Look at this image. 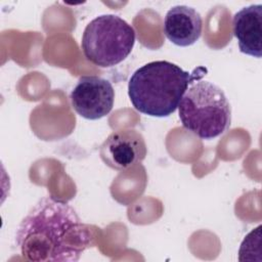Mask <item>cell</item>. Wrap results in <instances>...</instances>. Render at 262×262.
<instances>
[{
  "mask_svg": "<svg viewBox=\"0 0 262 262\" xmlns=\"http://www.w3.org/2000/svg\"><path fill=\"white\" fill-rule=\"evenodd\" d=\"M94 233L75 209L52 196L39 200L19 223L15 247L33 262L78 261L91 247Z\"/></svg>",
  "mask_w": 262,
  "mask_h": 262,
  "instance_id": "cell-1",
  "label": "cell"
},
{
  "mask_svg": "<svg viewBox=\"0 0 262 262\" xmlns=\"http://www.w3.org/2000/svg\"><path fill=\"white\" fill-rule=\"evenodd\" d=\"M206 73L204 67L189 73L167 60L150 61L132 74L128 95L138 112L150 117H169L178 107L188 86Z\"/></svg>",
  "mask_w": 262,
  "mask_h": 262,
  "instance_id": "cell-2",
  "label": "cell"
},
{
  "mask_svg": "<svg viewBox=\"0 0 262 262\" xmlns=\"http://www.w3.org/2000/svg\"><path fill=\"white\" fill-rule=\"evenodd\" d=\"M182 126L202 139L223 134L231 123L230 104L224 91L209 81H195L178 105Z\"/></svg>",
  "mask_w": 262,
  "mask_h": 262,
  "instance_id": "cell-3",
  "label": "cell"
},
{
  "mask_svg": "<svg viewBox=\"0 0 262 262\" xmlns=\"http://www.w3.org/2000/svg\"><path fill=\"white\" fill-rule=\"evenodd\" d=\"M135 31L122 17L102 14L85 28L81 48L85 57L100 68H111L122 62L132 51Z\"/></svg>",
  "mask_w": 262,
  "mask_h": 262,
  "instance_id": "cell-4",
  "label": "cell"
},
{
  "mask_svg": "<svg viewBox=\"0 0 262 262\" xmlns=\"http://www.w3.org/2000/svg\"><path fill=\"white\" fill-rule=\"evenodd\" d=\"M70 98L78 115L87 120H98L112 111L115 90L106 79L98 76H82L73 88Z\"/></svg>",
  "mask_w": 262,
  "mask_h": 262,
  "instance_id": "cell-5",
  "label": "cell"
},
{
  "mask_svg": "<svg viewBox=\"0 0 262 262\" xmlns=\"http://www.w3.org/2000/svg\"><path fill=\"white\" fill-rule=\"evenodd\" d=\"M146 151L143 136L133 129L111 133L99 148L103 163L115 170H126L141 162Z\"/></svg>",
  "mask_w": 262,
  "mask_h": 262,
  "instance_id": "cell-6",
  "label": "cell"
},
{
  "mask_svg": "<svg viewBox=\"0 0 262 262\" xmlns=\"http://www.w3.org/2000/svg\"><path fill=\"white\" fill-rule=\"evenodd\" d=\"M201 14L192 7L176 5L170 8L164 18L163 30L169 41L181 47L194 44L202 35Z\"/></svg>",
  "mask_w": 262,
  "mask_h": 262,
  "instance_id": "cell-7",
  "label": "cell"
},
{
  "mask_svg": "<svg viewBox=\"0 0 262 262\" xmlns=\"http://www.w3.org/2000/svg\"><path fill=\"white\" fill-rule=\"evenodd\" d=\"M233 35L241 52L262 56V5L252 4L238 10L232 19Z\"/></svg>",
  "mask_w": 262,
  "mask_h": 262,
  "instance_id": "cell-8",
  "label": "cell"
},
{
  "mask_svg": "<svg viewBox=\"0 0 262 262\" xmlns=\"http://www.w3.org/2000/svg\"><path fill=\"white\" fill-rule=\"evenodd\" d=\"M261 237V225L253 229L247 234L244 238L239 251H238V260H254V246L260 243Z\"/></svg>",
  "mask_w": 262,
  "mask_h": 262,
  "instance_id": "cell-9",
  "label": "cell"
}]
</instances>
